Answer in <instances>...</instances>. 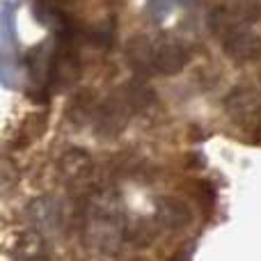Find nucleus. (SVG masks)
Returning a JSON list of instances; mask_svg holds the SVG:
<instances>
[{"label":"nucleus","instance_id":"1","mask_svg":"<svg viewBox=\"0 0 261 261\" xmlns=\"http://www.w3.org/2000/svg\"><path fill=\"white\" fill-rule=\"evenodd\" d=\"M83 243L106 257H115L126 243V225L117 206L108 199L94 202L83 220Z\"/></svg>","mask_w":261,"mask_h":261},{"label":"nucleus","instance_id":"2","mask_svg":"<svg viewBox=\"0 0 261 261\" xmlns=\"http://www.w3.org/2000/svg\"><path fill=\"white\" fill-rule=\"evenodd\" d=\"M28 218H30L32 229L41 234L60 231L64 225V208L55 197H37L28 204Z\"/></svg>","mask_w":261,"mask_h":261},{"label":"nucleus","instance_id":"3","mask_svg":"<svg viewBox=\"0 0 261 261\" xmlns=\"http://www.w3.org/2000/svg\"><path fill=\"white\" fill-rule=\"evenodd\" d=\"M225 110L234 122H257L261 119V94L254 87H236L227 94Z\"/></svg>","mask_w":261,"mask_h":261},{"label":"nucleus","instance_id":"4","mask_svg":"<svg viewBox=\"0 0 261 261\" xmlns=\"http://www.w3.org/2000/svg\"><path fill=\"white\" fill-rule=\"evenodd\" d=\"M222 39V50L234 62H252L261 55V41L245 25H236Z\"/></svg>","mask_w":261,"mask_h":261},{"label":"nucleus","instance_id":"5","mask_svg":"<svg viewBox=\"0 0 261 261\" xmlns=\"http://www.w3.org/2000/svg\"><path fill=\"white\" fill-rule=\"evenodd\" d=\"M130 110L133 108L128 106L126 96H124V99L110 96V99L99 108V113H96V133L106 135V138L122 133L128 124Z\"/></svg>","mask_w":261,"mask_h":261},{"label":"nucleus","instance_id":"6","mask_svg":"<svg viewBox=\"0 0 261 261\" xmlns=\"http://www.w3.org/2000/svg\"><path fill=\"white\" fill-rule=\"evenodd\" d=\"M188 62H190V50L176 39H163L161 44H156V48H153L156 73L174 76V73H179Z\"/></svg>","mask_w":261,"mask_h":261},{"label":"nucleus","instance_id":"7","mask_svg":"<svg viewBox=\"0 0 261 261\" xmlns=\"http://www.w3.org/2000/svg\"><path fill=\"white\" fill-rule=\"evenodd\" d=\"M9 254L16 261H35V259H48V245L41 231L37 229H23L12 236L7 245Z\"/></svg>","mask_w":261,"mask_h":261},{"label":"nucleus","instance_id":"8","mask_svg":"<svg viewBox=\"0 0 261 261\" xmlns=\"http://www.w3.org/2000/svg\"><path fill=\"white\" fill-rule=\"evenodd\" d=\"M58 170L62 174V179L71 181V184H78V181L87 179L92 172V156L85 151V149H67V151L60 156Z\"/></svg>","mask_w":261,"mask_h":261},{"label":"nucleus","instance_id":"9","mask_svg":"<svg viewBox=\"0 0 261 261\" xmlns=\"http://www.w3.org/2000/svg\"><path fill=\"white\" fill-rule=\"evenodd\" d=\"M153 48H156V46H153L149 39H144V37H133L126 46L128 64L138 73H144V76L156 71V64H153Z\"/></svg>","mask_w":261,"mask_h":261},{"label":"nucleus","instance_id":"10","mask_svg":"<svg viewBox=\"0 0 261 261\" xmlns=\"http://www.w3.org/2000/svg\"><path fill=\"white\" fill-rule=\"evenodd\" d=\"M158 218H161L163 225L176 229V227H186L190 222V211L179 199H165V202H161V206H158Z\"/></svg>","mask_w":261,"mask_h":261},{"label":"nucleus","instance_id":"11","mask_svg":"<svg viewBox=\"0 0 261 261\" xmlns=\"http://www.w3.org/2000/svg\"><path fill=\"white\" fill-rule=\"evenodd\" d=\"M227 9H229L231 14H234L236 21H241L245 25V23L250 21H257L261 16V3L259 0H231L229 5H227Z\"/></svg>","mask_w":261,"mask_h":261},{"label":"nucleus","instance_id":"12","mask_svg":"<svg viewBox=\"0 0 261 261\" xmlns=\"http://www.w3.org/2000/svg\"><path fill=\"white\" fill-rule=\"evenodd\" d=\"M126 101L130 108H147V106H151L156 101V94L144 83H133L126 92Z\"/></svg>","mask_w":261,"mask_h":261},{"label":"nucleus","instance_id":"13","mask_svg":"<svg viewBox=\"0 0 261 261\" xmlns=\"http://www.w3.org/2000/svg\"><path fill=\"white\" fill-rule=\"evenodd\" d=\"M257 138L261 140V124H259V126H257Z\"/></svg>","mask_w":261,"mask_h":261},{"label":"nucleus","instance_id":"14","mask_svg":"<svg viewBox=\"0 0 261 261\" xmlns=\"http://www.w3.org/2000/svg\"><path fill=\"white\" fill-rule=\"evenodd\" d=\"M35 261H48V259H35Z\"/></svg>","mask_w":261,"mask_h":261}]
</instances>
